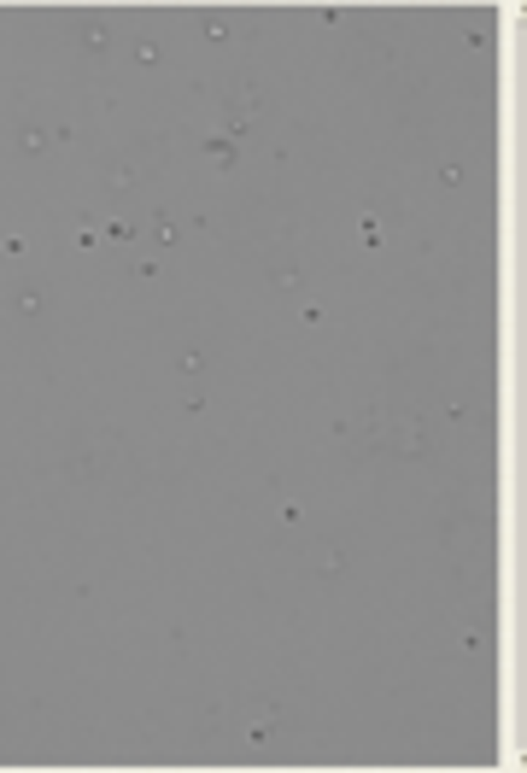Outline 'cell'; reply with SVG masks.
<instances>
[{
  "mask_svg": "<svg viewBox=\"0 0 527 773\" xmlns=\"http://www.w3.org/2000/svg\"><path fill=\"white\" fill-rule=\"evenodd\" d=\"M77 41H82V53H106V47H112V30H106L100 18H88V23L77 30Z\"/></svg>",
  "mask_w": 527,
  "mask_h": 773,
  "instance_id": "1",
  "label": "cell"
},
{
  "mask_svg": "<svg viewBox=\"0 0 527 773\" xmlns=\"http://www.w3.org/2000/svg\"><path fill=\"white\" fill-rule=\"evenodd\" d=\"M316 569H323V574H340V569H346V557H340L334 545H323V551H316Z\"/></svg>",
  "mask_w": 527,
  "mask_h": 773,
  "instance_id": "2",
  "label": "cell"
},
{
  "mask_svg": "<svg viewBox=\"0 0 527 773\" xmlns=\"http://www.w3.org/2000/svg\"><path fill=\"white\" fill-rule=\"evenodd\" d=\"M18 146H23V153H41V146H47V135L30 124V129H18Z\"/></svg>",
  "mask_w": 527,
  "mask_h": 773,
  "instance_id": "3",
  "label": "cell"
},
{
  "mask_svg": "<svg viewBox=\"0 0 527 773\" xmlns=\"http://www.w3.org/2000/svg\"><path fill=\"white\" fill-rule=\"evenodd\" d=\"M106 182H112L117 193H124V188H135V164H112V176H106Z\"/></svg>",
  "mask_w": 527,
  "mask_h": 773,
  "instance_id": "4",
  "label": "cell"
},
{
  "mask_svg": "<svg viewBox=\"0 0 527 773\" xmlns=\"http://www.w3.org/2000/svg\"><path fill=\"white\" fill-rule=\"evenodd\" d=\"M153 240H158V247H170V240H176V223H170V217H153Z\"/></svg>",
  "mask_w": 527,
  "mask_h": 773,
  "instance_id": "5",
  "label": "cell"
},
{
  "mask_svg": "<svg viewBox=\"0 0 527 773\" xmlns=\"http://www.w3.org/2000/svg\"><path fill=\"white\" fill-rule=\"evenodd\" d=\"M276 287H281V293H299V269L281 264V269H276Z\"/></svg>",
  "mask_w": 527,
  "mask_h": 773,
  "instance_id": "6",
  "label": "cell"
},
{
  "mask_svg": "<svg viewBox=\"0 0 527 773\" xmlns=\"http://www.w3.org/2000/svg\"><path fill=\"white\" fill-rule=\"evenodd\" d=\"M18 311L35 316V311H41V293H35V287H18Z\"/></svg>",
  "mask_w": 527,
  "mask_h": 773,
  "instance_id": "7",
  "label": "cell"
},
{
  "mask_svg": "<svg viewBox=\"0 0 527 773\" xmlns=\"http://www.w3.org/2000/svg\"><path fill=\"white\" fill-rule=\"evenodd\" d=\"M200 30H205V41H229V23H223V18H205Z\"/></svg>",
  "mask_w": 527,
  "mask_h": 773,
  "instance_id": "8",
  "label": "cell"
},
{
  "mask_svg": "<svg viewBox=\"0 0 527 773\" xmlns=\"http://www.w3.org/2000/svg\"><path fill=\"white\" fill-rule=\"evenodd\" d=\"M193 370H205V352H200V346L182 352V375H193Z\"/></svg>",
  "mask_w": 527,
  "mask_h": 773,
  "instance_id": "9",
  "label": "cell"
},
{
  "mask_svg": "<svg viewBox=\"0 0 527 773\" xmlns=\"http://www.w3.org/2000/svg\"><path fill=\"white\" fill-rule=\"evenodd\" d=\"M135 59H141V65H158V41H135Z\"/></svg>",
  "mask_w": 527,
  "mask_h": 773,
  "instance_id": "10",
  "label": "cell"
}]
</instances>
